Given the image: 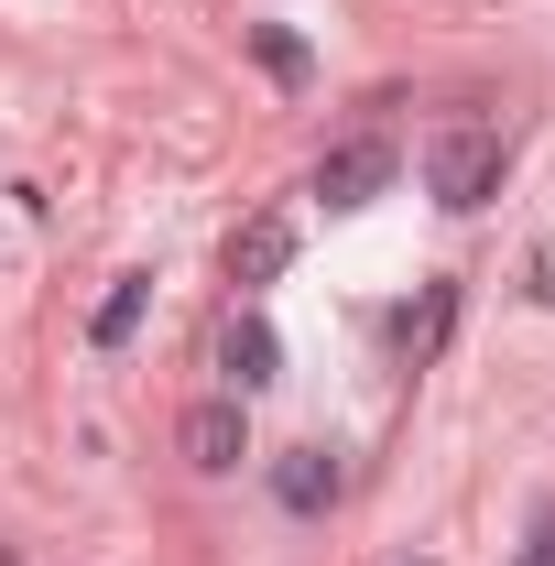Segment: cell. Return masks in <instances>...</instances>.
I'll return each mask as SVG.
<instances>
[{"instance_id": "obj_1", "label": "cell", "mask_w": 555, "mask_h": 566, "mask_svg": "<svg viewBox=\"0 0 555 566\" xmlns=\"http://www.w3.org/2000/svg\"><path fill=\"white\" fill-rule=\"evenodd\" d=\"M501 164H512V153H501V132H480V120H447V132L425 142V197H436V208H490V197H501Z\"/></svg>"}, {"instance_id": "obj_2", "label": "cell", "mask_w": 555, "mask_h": 566, "mask_svg": "<svg viewBox=\"0 0 555 566\" xmlns=\"http://www.w3.org/2000/svg\"><path fill=\"white\" fill-rule=\"evenodd\" d=\"M175 447H186V469L229 480V469L251 458V415H240V392H208V403H186V415H175Z\"/></svg>"}, {"instance_id": "obj_3", "label": "cell", "mask_w": 555, "mask_h": 566, "mask_svg": "<svg viewBox=\"0 0 555 566\" xmlns=\"http://www.w3.org/2000/svg\"><path fill=\"white\" fill-rule=\"evenodd\" d=\"M381 186H392V142H381V132H359V142H338V153H327V164H316V197H327V208H370V197H381Z\"/></svg>"}, {"instance_id": "obj_4", "label": "cell", "mask_w": 555, "mask_h": 566, "mask_svg": "<svg viewBox=\"0 0 555 566\" xmlns=\"http://www.w3.org/2000/svg\"><path fill=\"white\" fill-rule=\"evenodd\" d=\"M218 370H229V392H240V403H251L262 381H283V338H273V316H251V305H240V316L218 327Z\"/></svg>"}, {"instance_id": "obj_5", "label": "cell", "mask_w": 555, "mask_h": 566, "mask_svg": "<svg viewBox=\"0 0 555 566\" xmlns=\"http://www.w3.org/2000/svg\"><path fill=\"white\" fill-rule=\"evenodd\" d=\"M283 262H294V218H283V208H262V218L229 229V283H240V294L283 283Z\"/></svg>"}, {"instance_id": "obj_6", "label": "cell", "mask_w": 555, "mask_h": 566, "mask_svg": "<svg viewBox=\"0 0 555 566\" xmlns=\"http://www.w3.org/2000/svg\"><path fill=\"white\" fill-rule=\"evenodd\" d=\"M273 501H283V512H327V501H338V458H327V447L273 458Z\"/></svg>"}, {"instance_id": "obj_7", "label": "cell", "mask_w": 555, "mask_h": 566, "mask_svg": "<svg viewBox=\"0 0 555 566\" xmlns=\"http://www.w3.org/2000/svg\"><path fill=\"white\" fill-rule=\"evenodd\" d=\"M142 305H153V273H121L109 294H98V316H87V349H121L142 327Z\"/></svg>"}, {"instance_id": "obj_8", "label": "cell", "mask_w": 555, "mask_h": 566, "mask_svg": "<svg viewBox=\"0 0 555 566\" xmlns=\"http://www.w3.org/2000/svg\"><path fill=\"white\" fill-rule=\"evenodd\" d=\"M447 327H458V283H425V305L404 316V349H415V370L447 349Z\"/></svg>"}, {"instance_id": "obj_9", "label": "cell", "mask_w": 555, "mask_h": 566, "mask_svg": "<svg viewBox=\"0 0 555 566\" xmlns=\"http://www.w3.org/2000/svg\"><path fill=\"white\" fill-rule=\"evenodd\" d=\"M251 55H262L273 87H305V66H316V55H305V33H283V22H251Z\"/></svg>"}, {"instance_id": "obj_10", "label": "cell", "mask_w": 555, "mask_h": 566, "mask_svg": "<svg viewBox=\"0 0 555 566\" xmlns=\"http://www.w3.org/2000/svg\"><path fill=\"white\" fill-rule=\"evenodd\" d=\"M534 556H545V566H555V501H545V523H534Z\"/></svg>"}, {"instance_id": "obj_11", "label": "cell", "mask_w": 555, "mask_h": 566, "mask_svg": "<svg viewBox=\"0 0 555 566\" xmlns=\"http://www.w3.org/2000/svg\"><path fill=\"white\" fill-rule=\"evenodd\" d=\"M0 566H22V556H11V545H0Z\"/></svg>"}, {"instance_id": "obj_12", "label": "cell", "mask_w": 555, "mask_h": 566, "mask_svg": "<svg viewBox=\"0 0 555 566\" xmlns=\"http://www.w3.org/2000/svg\"><path fill=\"white\" fill-rule=\"evenodd\" d=\"M512 566H545V556H512Z\"/></svg>"}]
</instances>
